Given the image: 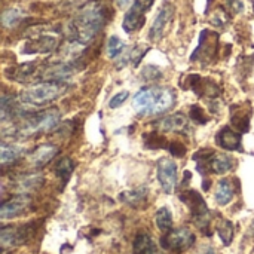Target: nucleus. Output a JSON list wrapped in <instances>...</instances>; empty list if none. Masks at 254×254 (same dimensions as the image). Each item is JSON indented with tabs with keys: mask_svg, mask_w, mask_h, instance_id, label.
<instances>
[{
	"mask_svg": "<svg viewBox=\"0 0 254 254\" xmlns=\"http://www.w3.org/2000/svg\"><path fill=\"white\" fill-rule=\"evenodd\" d=\"M226 6L234 12V13H240L244 9V3L243 0H226Z\"/></svg>",
	"mask_w": 254,
	"mask_h": 254,
	"instance_id": "35",
	"label": "nucleus"
},
{
	"mask_svg": "<svg viewBox=\"0 0 254 254\" xmlns=\"http://www.w3.org/2000/svg\"><path fill=\"white\" fill-rule=\"evenodd\" d=\"M219 237L222 238L225 246H229L234 240V225L229 220H220L216 226Z\"/></svg>",
	"mask_w": 254,
	"mask_h": 254,
	"instance_id": "26",
	"label": "nucleus"
},
{
	"mask_svg": "<svg viewBox=\"0 0 254 254\" xmlns=\"http://www.w3.org/2000/svg\"><path fill=\"white\" fill-rule=\"evenodd\" d=\"M24 153V149L18 147V146H13V144H6V143H1V152H0V162L3 167L15 162L21 155Z\"/></svg>",
	"mask_w": 254,
	"mask_h": 254,
	"instance_id": "22",
	"label": "nucleus"
},
{
	"mask_svg": "<svg viewBox=\"0 0 254 254\" xmlns=\"http://www.w3.org/2000/svg\"><path fill=\"white\" fill-rule=\"evenodd\" d=\"M42 185H43V177L40 174H25L16 179L15 189L19 193H27L39 189Z\"/></svg>",
	"mask_w": 254,
	"mask_h": 254,
	"instance_id": "19",
	"label": "nucleus"
},
{
	"mask_svg": "<svg viewBox=\"0 0 254 254\" xmlns=\"http://www.w3.org/2000/svg\"><path fill=\"white\" fill-rule=\"evenodd\" d=\"M205 152H198L193 159L198 162V170L202 174L214 173V174H226L234 168V159L229 155L216 153L213 150H208V155H204Z\"/></svg>",
	"mask_w": 254,
	"mask_h": 254,
	"instance_id": "5",
	"label": "nucleus"
},
{
	"mask_svg": "<svg viewBox=\"0 0 254 254\" xmlns=\"http://www.w3.org/2000/svg\"><path fill=\"white\" fill-rule=\"evenodd\" d=\"M33 235V225L3 226L0 231V243L3 250L24 244Z\"/></svg>",
	"mask_w": 254,
	"mask_h": 254,
	"instance_id": "9",
	"label": "nucleus"
},
{
	"mask_svg": "<svg viewBox=\"0 0 254 254\" xmlns=\"http://www.w3.org/2000/svg\"><path fill=\"white\" fill-rule=\"evenodd\" d=\"M204 254H217V253H216L214 250H207V252H205Z\"/></svg>",
	"mask_w": 254,
	"mask_h": 254,
	"instance_id": "37",
	"label": "nucleus"
},
{
	"mask_svg": "<svg viewBox=\"0 0 254 254\" xmlns=\"http://www.w3.org/2000/svg\"><path fill=\"white\" fill-rule=\"evenodd\" d=\"M189 118H190L193 122H196V124H207V122H208V118L205 116L202 107H199V106H196V104H195V106H190Z\"/></svg>",
	"mask_w": 254,
	"mask_h": 254,
	"instance_id": "31",
	"label": "nucleus"
},
{
	"mask_svg": "<svg viewBox=\"0 0 254 254\" xmlns=\"http://www.w3.org/2000/svg\"><path fill=\"white\" fill-rule=\"evenodd\" d=\"M153 4V0H134V3L131 4L129 10L127 12L122 27L127 33H134L137 30H140L146 21L144 13L150 9V6Z\"/></svg>",
	"mask_w": 254,
	"mask_h": 254,
	"instance_id": "8",
	"label": "nucleus"
},
{
	"mask_svg": "<svg viewBox=\"0 0 254 254\" xmlns=\"http://www.w3.org/2000/svg\"><path fill=\"white\" fill-rule=\"evenodd\" d=\"M31 204V198L27 193H19L7 201H4L0 207V217L1 220L13 219L22 214Z\"/></svg>",
	"mask_w": 254,
	"mask_h": 254,
	"instance_id": "12",
	"label": "nucleus"
},
{
	"mask_svg": "<svg viewBox=\"0 0 254 254\" xmlns=\"http://www.w3.org/2000/svg\"><path fill=\"white\" fill-rule=\"evenodd\" d=\"M174 92L162 86H146L134 95V107L141 116L165 113L174 107Z\"/></svg>",
	"mask_w": 254,
	"mask_h": 254,
	"instance_id": "2",
	"label": "nucleus"
},
{
	"mask_svg": "<svg viewBox=\"0 0 254 254\" xmlns=\"http://www.w3.org/2000/svg\"><path fill=\"white\" fill-rule=\"evenodd\" d=\"M22 18V13L16 9H7L1 15V22L4 27H15Z\"/></svg>",
	"mask_w": 254,
	"mask_h": 254,
	"instance_id": "30",
	"label": "nucleus"
},
{
	"mask_svg": "<svg viewBox=\"0 0 254 254\" xmlns=\"http://www.w3.org/2000/svg\"><path fill=\"white\" fill-rule=\"evenodd\" d=\"M155 222H156V226L161 232L167 234V232L173 231V214H171L170 208H167V207L159 208L156 211Z\"/></svg>",
	"mask_w": 254,
	"mask_h": 254,
	"instance_id": "23",
	"label": "nucleus"
},
{
	"mask_svg": "<svg viewBox=\"0 0 254 254\" xmlns=\"http://www.w3.org/2000/svg\"><path fill=\"white\" fill-rule=\"evenodd\" d=\"M57 46V39L52 37V36H40L34 40H30L25 48H24V52L25 54H34V52H42V54H46V52H51L54 51Z\"/></svg>",
	"mask_w": 254,
	"mask_h": 254,
	"instance_id": "17",
	"label": "nucleus"
},
{
	"mask_svg": "<svg viewBox=\"0 0 254 254\" xmlns=\"http://www.w3.org/2000/svg\"><path fill=\"white\" fill-rule=\"evenodd\" d=\"M128 97H129V92H128V91H122V92L116 94V95L110 100L109 107H110V109H118L119 106H122V104L128 100Z\"/></svg>",
	"mask_w": 254,
	"mask_h": 254,
	"instance_id": "32",
	"label": "nucleus"
},
{
	"mask_svg": "<svg viewBox=\"0 0 254 254\" xmlns=\"http://www.w3.org/2000/svg\"><path fill=\"white\" fill-rule=\"evenodd\" d=\"M180 199L189 207L192 222L202 231L207 232V228L210 225V210L204 201V198L193 189H186L183 193H180Z\"/></svg>",
	"mask_w": 254,
	"mask_h": 254,
	"instance_id": "6",
	"label": "nucleus"
},
{
	"mask_svg": "<svg viewBox=\"0 0 254 254\" xmlns=\"http://www.w3.org/2000/svg\"><path fill=\"white\" fill-rule=\"evenodd\" d=\"M34 71H36V63H27L24 65H19L10 77L18 82H25L34 74Z\"/></svg>",
	"mask_w": 254,
	"mask_h": 254,
	"instance_id": "27",
	"label": "nucleus"
},
{
	"mask_svg": "<svg viewBox=\"0 0 254 254\" xmlns=\"http://www.w3.org/2000/svg\"><path fill=\"white\" fill-rule=\"evenodd\" d=\"M173 13H174V7H173V4H170V3H165V4L159 9L158 15H156L155 19H153V24H152V27H150V31H149V39H150V40L158 42V40L164 36V31H165L167 24L170 22Z\"/></svg>",
	"mask_w": 254,
	"mask_h": 254,
	"instance_id": "14",
	"label": "nucleus"
},
{
	"mask_svg": "<svg viewBox=\"0 0 254 254\" xmlns=\"http://www.w3.org/2000/svg\"><path fill=\"white\" fill-rule=\"evenodd\" d=\"M195 235L190 229L188 228H179V229H173L170 232H167L162 240H161V246L165 250L170 252H176V253H182L189 250L193 244H195Z\"/></svg>",
	"mask_w": 254,
	"mask_h": 254,
	"instance_id": "7",
	"label": "nucleus"
},
{
	"mask_svg": "<svg viewBox=\"0 0 254 254\" xmlns=\"http://www.w3.org/2000/svg\"><path fill=\"white\" fill-rule=\"evenodd\" d=\"M58 150H60V147L55 146V144H51V143L40 144L37 149H34L31 152V155L28 156V162L34 168H42L55 158Z\"/></svg>",
	"mask_w": 254,
	"mask_h": 254,
	"instance_id": "15",
	"label": "nucleus"
},
{
	"mask_svg": "<svg viewBox=\"0 0 254 254\" xmlns=\"http://www.w3.org/2000/svg\"><path fill=\"white\" fill-rule=\"evenodd\" d=\"M107 21L106 7L100 3H92L83 7L70 25L71 39L80 45L89 43L104 27Z\"/></svg>",
	"mask_w": 254,
	"mask_h": 254,
	"instance_id": "1",
	"label": "nucleus"
},
{
	"mask_svg": "<svg viewBox=\"0 0 254 254\" xmlns=\"http://www.w3.org/2000/svg\"><path fill=\"white\" fill-rule=\"evenodd\" d=\"M156 127L165 132L173 131V132H180L183 135H190V132H192L189 119L183 113H176V115L167 116V118L161 119L159 122H156Z\"/></svg>",
	"mask_w": 254,
	"mask_h": 254,
	"instance_id": "13",
	"label": "nucleus"
},
{
	"mask_svg": "<svg viewBox=\"0 0 254 254\" xmlns=\"http://www.w3.org/2000/svg\"><path fill=\"white\" fill-rule=\"evenodd\" d=\"M147 196V189L146 188H138V189H134V190H128V192H124L119 198L121 201L132 205V207H137L138 204H141Z\"/></svg>",
	"mask_w": 254,
	"mask_h": 254,
	"instance_id": "24",
	"label": "nucleus"
},
{
	"mask_svg": "<svg viewBox=\"0 0 254 254\" xmlns=\"http://www.w3.org/2000/svg\"><path fill=\"white\" fill-rule=\"evenodd\" d=\"M141 76H143L146 80H158V79L161 77V71H159V68H158V67L147 65V67H144V70H143Z\"/></svg>",
	"mask_w": 254,
	"mask_h": 254,
	"instance_id": "33",
	"label": "nucleus"
},
{
	"mask_svg": "<svg viewBox=\"0 0 254 254\" xmlns=\"http://www.w3.org/2000/svg\"><path fill=\"white\" fill-rule=\"evenodd\" d=\"M73 170H74L73 161H71L70 158L64 156V158H61V159L58 161L57 168H55V173H57V176H58L64 183H67L68 179H70V176H71V173H73Z\"/></svg>",
	"mask_w": 254,
	"mask_h": 254,
	"instance_id": "25",
	"label": "nucleus"
},
{
	"mask_svg": "<svg viewBox=\"0 0 254 254\" xmlns=\"http://www.w3.org/2000/svg\"><path fill=\"white\" fill-rule=\"evenodd\" d=\"M144 144L149 149H165V147H170L168 143H167V138L164 135L158 134L156 131L149 132V134L144 135Z\"/></svg>",
	"mask_w": 254,
	"mask_h": 254,
	"instance_id": "28",
	"label": "nucleus"
},
{
	"mask_svg": "<svg viewBox=\"0 0 254 254\" xmlns=\"http://www.w3.org/2000/svg\"><path fill=\"white\" fill-rule=\"evenodd\" d=\"M170 152H171V155H174V156H177V158H183V156L186 155V147H185L183 143L173 141V143L170 144Z\"/></svg>",
	"mask_w": 254,
	"mask_h": 254,
	"instance_id": "34",
	"label": "nucleus"
},
{
	"mask_svg": "<svg viewBox=\"0 0 254 254\" xmlns=\"http://www.w3.org/2000/svg\"><path fill=\"white\" fill-rule=\"evenodd\" d=\"M132 254H161V252L150 235L138 234L132 244Z\"/></svg>",
	"mask_w": 254,
	"mask_h": 254,
	"instance_id": "18",
	"label": "nucleus"
},
{
	"mask_svg": "<svg viewBox=\"0 0 254 254\" xmlns=\"http://www.w3.org/2000/svg\"><path fill=\"white\" fill-rule=\"evenodd\" d=\"M234 186H232V182L229 179H223L219 182L217 185V190H216V201L220 204V205H228L232 198H234Z\"/></svg>",
	"mask_w": 254,
	"mask_h": 254,
	"instance_id": "21",
	"label": "nucleus"
},
{
	"mask_svg": "<svg viewBox=\"0 0 254 254\" xmlns=\"http://www.w3.org/2000/svg\"><path fill=\"white\" fill-rule=\"evenodd\" d=\"M250 116H252V109L250 110H243L238 106H234L231 110V119L234 127L241 131V132H247L250 128Z\"/></svg>",
	"mask_w": 254,
	"mask_h": 254,
	"instance_id": "20",
	"label": "nucleus"
},
{
	"mask_svg": "<svg viewBox=\"0 0 254 254\" xmlns=\"http://www.w3.org/2000/svg\"><path fill=\"white\" fill-rule=\"evenodd\" d=\"M216 143H217V146H220L222 149L229 150V152L243 150V146H241V134L238 131H234L229 127H223L217 132Z\"/></svg>",
	"mask_w": 254,
	"mask_h": 254,
	"instance_id": "16",
	"label": "nucleus"
},
{
	"mask_svg": "<svg viewBox=\"0 0 254 254\" xmlns=\"http://www.w3.org/2000/svg\"><path fill=\"white\" fill-rule=\"evenodd\" d=\"M129 1H131V0H115V3H116L118 7H125V6L129 4Z\"/></svg>",
	"mask_w": 254,
	"mask_h": 254,
	"instance_id": "36",
	"label": "nucleus"
},
{
	"mask_svg": "<svg viewBox=\"0 0 254 254\" xmlns=\"http://www.w3.org/2000/svg\"><path fill=\"white\" fill-rule=\"evenodd\" d=\"M124 49H125V45H124V42H122L119 37L112 36V37L109 39V42H107V55H109L110 58L119 57V55L124 52Z\"/></svg>",
	"mask_w": 254,
	"mask_h": 254,
	"instance_id": "29",
	"label": "nucleus"
},
{
	"mask_svg": "<svg viewBox=\"0 0 254 254\" xmlns=\"http://www.w3.org/2000/svg\"><path fill=\"white\" fill-rule=\"evenodd\" d=\"M253 229H254V222H253Z\"/></svg>",
	"mask_w": 254,
	"mask_h": 254,
	"instance_id": "38",
	"label": "nucleus"
},
{
	"mask_svg": "<svg viewBox=\"0 0 254 254\" xmlns=\"http://www.w3.org/2000/svg\"><path fill=\"white\" fill-rule=\"evenodd\" d=\"M158 180L165 193H173L177 186V165L168 158L158 161Z\"/></svg>",
	"mask_w": 254,
	"mask_h": 254,
	"instance_id": "11",
	"label": "nucleus"
},
{
	"mask_svg": "<svg viewBox=\"0 0 254 254\" xmlns=\"http://www.w3.org/2000/svg\"><path fill=\"white\" fill-rule=\"evenodd\" d=\"M65 91L67 85L64 82L45 80L42 83L24 89L19 95V101L27 107H42L60 98Z\"/></svg>",
	"mask_w": 254,
	"mask_h": 254,
	"instance_id": "3",
	"label": "nucleus"
},
{
	"mask_svg": "<svg viewBox=\"0 0 254 254\" xmlns=\"http://www.w3.org/2000/svg\"><path fill=\"white\" fill-rule=\"evenodd\" d=\"M21 119L22 121L15 127V131L12 134L18 137H31L34 134L46 132L55 128L61 119V113L57 109H49L33 115H24V118Z\"/></svg>",
	"mask_w": 254,
	"mask_h": 254,
	"instance_id": "4",
	"label": "nucleus"
},
{
	"mask_svg": "<svg viewBox=\"0 0 254 254\" xmlns=\"http://www.w3.org/2000/svg\"><path fill=\"white\" fill-rule=\"evenodd\" d=\"M217 43H219V34L211 31V30H204L201 33L199 46L195 49L190 60L192 61H198V60L199 61H210L217 51Z\"/></svg>",
	"mask_w": 254,
	"mask_h": 254,
	"instance_id": "10",
	"label": "nucleus"
}]
</instances>
